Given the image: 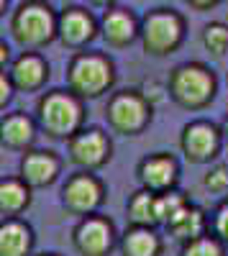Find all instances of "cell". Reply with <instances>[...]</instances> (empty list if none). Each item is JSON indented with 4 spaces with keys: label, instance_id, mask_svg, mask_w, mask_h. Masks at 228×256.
I'll list each match as a JSON object with an SVG mask.
<instances>
[{
    "label": "cell",
    "instance_id": "52a82bcc",
    "mask_svg": "<svg viewBox=\"0 0 228 256\" xmlns=\"http://www.w3.org/2000/svg\"><path fill=\"white\" fill-rule=\"evenodd\" d=\"M59 200L62 208L72 216L82 218V216H92L100 210V205L106 202V184L95 172H72L59 190Z\"/></svg>",
    "mask_w": 228,
    "mask_h": 256
},
{
    "label": "cell",
    "instance_id": "4dcf8cb0",
    "mask_svg": "<svg viewBox=\"0 0 228 256\" xmlns=\"http://www.w3.org/2000/svg\"><path fill=\"white\" fill-rule=\"evenodd\" d=\"M34 256H62V254H56V251H41V254H34Z\"/></svg>",
    "mask_w": 228,
    "mask_h": 256
},
{
    "label": "cell",
    "instance_id": "5bb4252c",
    "mask_svg": "<svg viewBox=\"0 0 228 256\" xmlns=\"http://www.w3.org/2000/svg\"><path fill=\"white\" fill-rule=\"evenodd\" d=\"M98 34L106 38V44L113 49H123L138 38V18L120 6L106 8L102 18L98 20Z\"/></svg>",
    "mask_w": 228,
    "mask_h": 256
},
{
    "label": "cell",
    "instance_id": "ba28073f",
    "mask_svg": "<svg viewBox=\"0 0 228 256\" xmlns=\"http://www.w3.org/2000/svg\"><path fill=\"white\" fill-rule=\"evenodd\" d=\"M64 144H67V159L82 172H98L113 156V141L98 126H82Z\"/></svg>",
    "mask_w": 228,
    "mask_h": 256
},
{
    "label": "cell",
    "instance_id": "3957f363",
    "mask_svg": "<svg viewBox=\"0 0 228 256\" xmlns=\"http://www.w3.org/2000/svg\"><path fill=\"white\" fill-rule=\"evenodd\" d=\"M10 36L31 52L49 46L56 41V10L46 0H24L10 16Z\"/></svg>",
    "mask_w": 228,
    "mask_h": 256
},
{
    "label": "cell",
    "instance_id": "484cf974",
    "mask_svg": "<svg viewBox=\"0 0 228 256\" xmlns=\"http://www.w3.org/2000/svg\"><path fill=\"white\" fill-rule=\"evenodd\" d=\"M213 226H216V233H218V236H220L223 241H228V202L218 208Z\"/></svg>",
    "mask_w": 228,
    "mask_h": 256
},
{
    "label": "cell",
    "instance_id": "1f68e13d",
    "mask_svg": "<svg viewBox=\"0 0 228 256\" xmlns=\"http://www.w3.org/2000/svg\"><path fill=\"white\" fill-rule=\"evenodd\" d=\"M223 134H226V138H228V118L223 120Z\"/></svg>",
    "mask_w": 228,
    "mask_h": 256
},
{
    "label": "cell",
    "instance_id": "44dd1931",
    "mask_svg": "<svg viewBox=\"0 0 228 256\" xmlns=\"http://www.w3.org/2000/svg\"><path fill=\"white\" fill-rule=\"evenodd\" d=\"M126 210H128L131 226L154 228L159 223V205H156V195H154V192H146V190L134 192L128 205H126Z\"/></svg>",
    "mask_w": 228,
    "mask_h": 256
},
{
    "label": "cell",
    "instance_id": "5b68a950",
    "mask_svg": "<svg viewBox=\"0 0 228 256\" xmlns=\"http://www.w3.org/2000/svg\"><path fill=\"white\" fill-rule=\"evenodd\" d=\"M167 92L177 105L195 110V108H202V105H208L213 100L216 77L205 64H198V62L180 64V67H174L172 74H170Z\"/></svg>",
    "mask_w": 228,
    "mask_h": 256
},
{
    "label": "cell",
    "instance_id": "277c9868",
    "mask_svg": "<svg viewBox=\"0 0 228 256\" xmlns=\"http://www.w3.org/2000/svg\"><path fill=\"white\" fill-rule=\"evenodd\" d=\"M138 38L152 56L172 54L184 38V18L172 8H154L138 20Z\"/></svg>",
    "mask_w": 228,
    "mask_h": 256
},
{
    "label": "cell",
    "instance_id": "8fae6325",
    "mask_svg": "<svg viewBox=\"0 0 228 256\" xmlns=\"http://www.w3.org/2000/svg\"><path fill=\"white\" fill-rule=\"evenodd\" d=\"M62 156L54 152V148H28V152L20 154L18 162V177L24 180L31 190H44L52 187L59 177H62Z\"/></svg>",
    "mask_w": 228,
    "mask_h": 256
},
{
    "label": "cell",
    "instance_id": "2e32d148",
    "mask_svg": "<svg viewBox=\"0 0 228 256\" xmlns=\"http://www.w3.org/2000/svg\"><path fill=\"white\" fill-rule=\"evenodd\" d=\"M36 230L26 218H0V256H34Z\"/></svg>",
    "mask_w": 228,
    "mask_h": 256
},
{
    "label": "cell",
    "instance_id": "30bf717a",
    "mask_svg": "<svg viewBox=\"0 0 228 256\" xmlns=\"http://www.w3.org/2000/svg\"><path fill=\"white\" fill-rule=\"evenodd\" d=\"M98 36V18L82 6H67L56 13V41L67 49L82 52Z\"/></svg>",
    "mask_w": 228,
    "mask_h": 256
},
{
    "label": "cell",
    "instance_id": "e0dca14e",
    "mask_svg": "<svg viewBox=\"0 0 228 256\" xmlns=\"http://www.w3.org/2000/svg\"><path fill=\"white\" fill-rule=\"evenodd\" d=\"M218 144H220L218 131L210 123H205V120L184 126L182 138H180L182 152H184V156H188L190 162H208L210 156H216Z\"/></svg>",
    "mask_w": 228,
    "mask_h": 256
},
{
    "label": "cell",
    "instance_id": "ac0fdd59",
    "mask_svg": "<svg viewBox=\"0 0 228 256\" xmlns=\"http://www.w3.org/2000/svg\"><path fill=\"white\" fill-rule=\"evenodd\" d=\"M31 202H34V190L18 174L0 177V216L3 218H24Z\"/></svg>",
    "mask_w": 228,
    "mask_h": 256
},
{
    "label": "cell",
    "instance_id": "7a4b0ae2",
    "mask_svg": "<svg viewBox=\"0 0 228 256\" xmlns=\"http://www.w3.org/2000/svg\"><path fill=\"white\" fill-rule=\"evenodd\" d=\"M67 90L74 92L80 100H98L116 84V64L102 52H74L67 62Z\"/></svg>",
    "mask_w": 228,
    "mask_h": 256
},
{
    "label": "cell",
    "instance_id": "9c48e42d",
    "mask_svg": "<svg viewBox=\"0 0 228 256\" xmlns=\"http://www.w3.org/2000/svg\"><path fill=\"white\" fill-rule=\"evenodd\" d=\"M72 246L80 256H110L118 246V233L108 216H82L72 228Z\"/></svg>",
    "mask_w": 228,
    "mask_h": 256
},
{
    "label": "cell",
    "instance_id": "4fadbf2b",
    "mask_svg": "<svg viewBox=\"0 0 228 256\" xmlns=\"http://www.w3.org/2000/svg\"><path fill=\"white\" fill-rule=\"evenodd\" d=\"M136 174L141 182V190L162 195V192H170L177 184V162L170 154H149L144 156L136 166Z\"/></svg>",
    "mask_w": 228,
    "mask_h": 256
},
{
    "label": "cell",
    "instance_id": "ffe728a7",
    "mask_svg": "<svg viewBox=\"0 0 228 256\" xmlns=\"http://www.w3.org/2000/svg\"><path fill=\"white\" fill-rule=\"evenodd\" d=\"M167 228H170V233L174 238H180V241H192V238H200L202 236V230H205V216H202V210L200 208H195V205H184L177 216L167 223Z\"/></svg>",
    "mask_w": 228,
    "mask_h": 256
},
{
    "label": "cell",
    "instance_id": "4316f807",
    "mask_svg": "<svg viewBox=\"0 0 228 256\" xmlns=\"http://www.w3.org/2000/svg\"><path fill=\"white\" fill-rule=\"evenodd\" d=\"M10 59H13V54H10L8 41H3V38H0V72H6V70H8Z\"/></svg>",
    "mask_w": 228,
    "mask_h": 256
},
{
    "label": "cell",
    "instance_id": "d4e9b609",
    "mask_svg": "<svg viewBox=\"0 0 228 256\" xmlns=\"http://www.w3.org/2000/svg\"><path fill=\"white\" fill-rule=\"evenodd\" d=\"M13 95H16V90H13V84H10V80H8V72H0V110L8 108L10 100H13Z\"/></svg>",
    "mask_w": 228,
    "mask_h": 256
},
{
    "label": "cell",
    "instance_id": "d6986e66",
    "mask_svg": "<svg viewBox=\"0 0 228 256\" xmlns=\"http://www.w3.org/2000/svg\"><path fill=\"white\" fill-rule=\"evenodd\" d=\"M120 256H159L162 254V238L154 228L146 226H131L118 241Z\"/></svg>",
    "mask_w": 228,
    "mask_h": 256
},
{
    "label": "cell",
    "instance_id": "7c38bea8",
    "mask_svg": "<svg viewBox=\"0 0 228 256\" xmlns=\"http://www.w3.org/2000/svg\"><path fill=\"white\" fill-rule=\"evenodd\" d=\"M6 72H8V80L16 92H41L46 88L49 74H52L46 56L38 52H31V49L13 56Z\"/></svg>",
    "mask_w": 228,
    "mask_h": 256
},
{
    "label": "cell",
    "instance_id": "f546056e",
    "mask_svg": "<svg viewBox=\"0 0 228 256\" xmlns=\"http://www.w3.org/2000/svg\"><path fill=\"white\" fill-rule=\"evenodd\" d=\"M8 6H10V0H0V18L6 16V10H8Z\"/></svg>",
    "mask_w": 228,
    "mask_h": 256
},
{
    "label": "cell",
    "instance_id": "603a6c76",
    "mask_svg": "<svg viewBox=\"0 0 228 256\" xmlns=\"http://www.w3.org/2000/svg\"><path fill=\"white\" fill-rule=\"evenodd\" d=\"M180 256H223V248L216 238L200 236V238H192V241L184 244Z\"/></svg>",
    "mask_w": 228,
    "mask_h": 256
},
{
    "label": "cell",
    "instance_id": "7402d4cb",
    "mask_svg": "<svg viewBox=\"0 0 228 256\" xmlns=\"http://www.w3.org/2000/svg\"><path fill=\"white\" fill-rule=\"evenodd\" d=\"M202 46L216 56L228 52V26L226 24H208L202 28Z\"/></svg>",
    "mask_w": 228,
    "mask_h": 256
},
{
    "label": "cell",
    "instance_id": "9a60e30c",
    "mask_svg": "<svg viewBox=\"0 0 228 256\" xmlns=\"http://www.w3.org/2000/svg\"><path fill=\"white\" fill-rule=\"evenodd\" d=\"M38 138V126L34 116L26 110H10L0 116V146L10 148V152H28L36 146Z\"/></svg>",
    "mask_w": 228,
    "mask_h": 256
},
{
    "label": "cell",
    "instance_id": "f1b7e54d",
    "mask_svg": "<svg viewBox=\"0 0 228 256\" xmlns=\"http://www.w3.org/2000/svg\"><path fill=\"white\" fill-rule=\"evenodd\" d=\"M90 6H98V8H110V6H116V0H88Z\"/></svg>",
    "mask_w": 228,
    "mask_h": 256
},
{
    "label": "cell",
    "instance_id": "6da1fadb",
    "mask_svg": "<svg viewBox=\"0 0 228 256\" xmlns=\"http://www.w3.org/2000/svg\"><path fill=\"white\" fill-rule=\"evenodd\" d=\"M34 120L38 134H46L54 141H67L85 126V100H80L67 88L46 90L36 100Z\"/></svg>",
    "mask_w": 228,
    "mask_h": 256
},
{
    "label": "cell",
    "instance_id": "cb8c5ba5",
    "mask_svg": "<svg viewBox=\"0 0 228 256\" xmlns=\"http://www.w3.org/2000/svg\"><path fill=\"white\" fill-rule=\"evenodd\" d=\"M205 187H208V190H216V192L228 190V166H226V164L213 166L210 172H208V177H205Z\"/></svg>",
    "mask_w": 228,
    "mask_h": 256
},
{
    "label": "cell",
    "instance_id": "83f0119b",
    "mask_svg": "<svg viewBox=\"0 0 228 256\" xmlns=\"http://www.w3.org/2000/svg\"><path fill=\"white\" fill-rule=\"evenodd\" d=\"M184 3L198 8V10H205V8H213L216 3H220V0H184Z\"/></svg>",
    "mask_w": 228,
    "mask_h": 256
},
{
    "label": "cell",
    "instance_id": "8992f818",
    "mask_svg": "<svg viewBox=\"0 0 228 256\" xmlns=\"http://www.w3.org/2000/svg\"><path fill=\"white\" fill-rule=\"evenodd\" d=\"M106 120L120 136H138L152 120V102L141 90H118L108 98Z\"/></svg>",
    "mask_w": 228,
    "mask_h": 256
}]
</instances>
